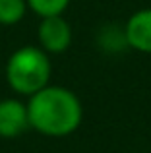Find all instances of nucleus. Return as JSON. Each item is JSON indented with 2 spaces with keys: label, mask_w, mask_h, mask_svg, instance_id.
<instances>
[{
  "label": "nucleus",
  "mask_w": 151,
  "mask_h": 153,
  "mask_svg": "<svg viewBox=\"0 0 151 153\" xmlns=\"http://www.w3.org/2000/svg\"><path fill=\"white\" fill-rule=\"evenodd\" d=\"M29 126L49 138H64L81 124L83 108L78 95L68 87L47 85L33 93L27 103Z\"/></svg>",
  "instance_id": "1"
},
{
  "label": "nucleus",
  "mask_w": 151,
  "mask_h": 153,
  "mask_svg": "<svg viewBox=\"0 0 151 153\" xmlns=\"http://www.w3.org/2000/svg\"><path fill=\"white\" fill-rule=\"evenodd\" d=\"M50 60L41 47H21L14 51L6 62L8 85L19 95L31 97L39 89L49 85Z\"/></svg>",
  "instance_id": "2"
},
{
  "label": "nucleus",
  "mask_w": 151,
  "mask_h": 153,
  "mask_svg": "<svg viewBox=\"0 0 151 153\" xmlns=\"http://www.w3.org/2000/svg\"><path fill=\"white\" fill-rule=\"evenodd\" d=\"M39 47L45 52H64L72 45V27L62 16H50V18H41L37 29Z\"/></svg>",
  "instance_id": "3"
},
{
  "label": "nucleus",
  "mask_w": 151,
  "mask_h": 153,
  "mask_svg": "<svg viewBox=\"0 0 151 153\" xmlns=\"http://www.w3.org/2000/svg\"><path fill=\"white\" fill-rule=\"evenodd\" d=\"M27 128H29L27 105L18 99H2L0 101V138H18Z\"/></svg>",
  "instance_id": "4"
},
{
  "label": "nucleus",
  "mask_w": 151,
  "mask_h": 153,
  "mask_svg": "<svg viewBox=\"0 0 151 153\" xmlns=\"http://www.w3.org/2000/svg\"><path fill=\"white\" fill-rule=\"evenodd\" d=\"M124 43L134 51L151 54V8L134 12L124 25Z\"/></svg>",
  "instance_id": "5"
},
{
  "label": "nucleus",
  "mask_w": 151,
  "mask_h": 153,
  "mask_svg": "<svg viewBox=\"0 0 151 153\" xmlns=\"http://www.w3.org/2000/svg\"><path fill=\"white\" fill-rule=\"evenodd\" d=\"M27 0H0V25H16L25 18Z\"/></svg>",
  "instance_id": "6"
},
{
  "label": "nucleus",
  "mask_w": 151,
  "mask_h": 153,
  "mask_svg": "<svg viewBox=\"0 0 151 153\" xmlns=\"http://www.w3.org/2000/svg\"><path fill=\"white\" fill-rule=\"evenodd\" d=\"M70 0H27V6L39 18H50V16H62L68 8Z\"/></svg>",
  "instance_id": "7"
}]
</instances>
